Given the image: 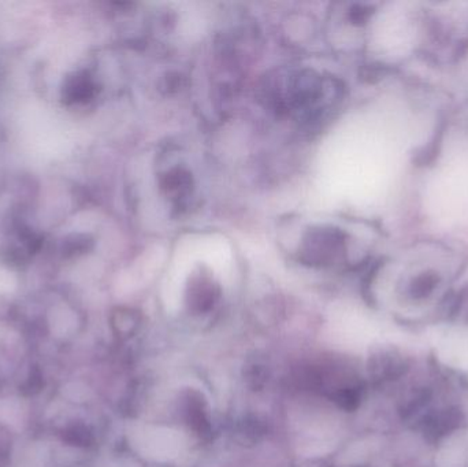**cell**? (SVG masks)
Here are the masks:
<instances>
[{"instance_id":"obj_1","label":"cell","mask_w":468,"mask_h":467,"mask_svg":"<svg viewBox=\"0 0 468 467\" xmlns=\"http://www.w3.org/2000/svg\"><path fill=\"white\" fill-rule=\"evenodd\" d=\"M410 369H411V361L398 348H382L370 359L371 376L382 383L400 380Z\"/></svg>"},{"instance_id":"obj_2","label":"cell","mask_w":468,"mask_h":467,"mask_svg":"<svg viewBox=\"0 0 468 467\" xmlns=\"http://www.w3.org/2000/svg\"><path fill=\"white\" fill-rule=\"evenodd\" d=\"M217 299L216 285L207 276H199L195 280L189 291V303L197 312H206L213 306Z\"/></svg>"},{"instance_id":"obj_3","label":"cell","mask_w":468,"mask_h":467,"mask_svg":"<svg viewBox=\"0 0 468 467\" xmlns=\"http://www.w3.org/2000/svg\"><path fill=\"white\" fill-rule=\"evenodd\" d=\"M439 284V274L434 273V271H426V273L420 274L412 280L411 284H410V296L415 301H423L434 292Z\"/></svg>"},{"instance_id":"obj_4","label":"cell","mask_w":468,"mask_h":467,"mask_svg":"<svg viewBox=\"0 0 468 467\" xmlns=\"http://www.w3.org/2000/svg\"><path fill=\"white\" fill-rule=\"evenodd\" d=\"M164 188L175 197H183L191 188V177L183 170L170 172L164 180Z\"/></svg>"},{"instance_id":"obj_5","label":"cell","mask_w":468,"mask_h":467,"mask_svg":"<svg viewBox=\"0 0 468 467\" xmlns=\"http://www.w3.org/2000/svg\"><path fill=\"white\" fill-rule=\"evenodd\" d=\"M69 99L76 101H84L93 96V84L87 77H76L68 88Z\"/></svg>"},{"instance_id":"obj_6","label":"cell","mask_w":468,"mask_h":467,"mask_svg":"<svg viewBox=\"0 0 468 467\" xmlns=\"http://www.w3.org/2000/svg\"><path fill=\"white\" fill-rule=\"evenodd\" d=\"M450 317L459 323L468 324V285L453 301L450 309Z\"/></svg>"},{"instance_id":"obj_7","label":"cell","mask_w":468,"mask_h":467,"mask_svg":"<svg viewBox=\"0 0 468 467\" xmlns=\"http://www.w3.org/2000/svg\"><path fill=\"white\" fill-rule=\"evenodd\" d=\"M66 440L74 446H88L90 441V433L87 428L73 427L66 432Z\"/></svg>"},{"instance_id":"obj_8","label":"cell","mask_w":468,"mask_h":467,"mask_svg":"<svg viewBox=\"0 0 468 467\" xmlns=\"http://www.w3.org/2000/svg\"><path fill=\"white\" fill-rule=\"evenodd\" d=\"M368 14H370V10L366 7H356L354 11H352V21L356 22V24H359V22L365 21V19H367Z\"/></svg>"}]
</instances>
